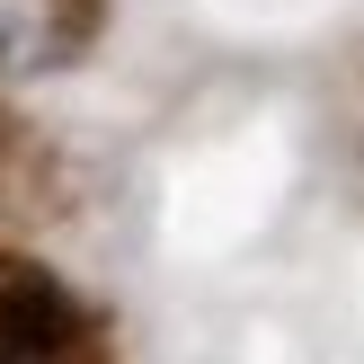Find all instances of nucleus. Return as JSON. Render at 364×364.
I'll use <instances>...</instances> for the list:
<instances>
[{"mask_svg":"<svg viewBox=\"0 0 364 364\" xmlns=\"http://www.w3.org/2000/svg\"><path fill=\"white\" fill-rule=\"evenodd\" d=\"M0 364H98L89 311L45 267H0Z\"/></svg>","mask_w":364,"mask_h":364,"instance_id":"nucleus-1","label":"nucleus"}]
</instances>
